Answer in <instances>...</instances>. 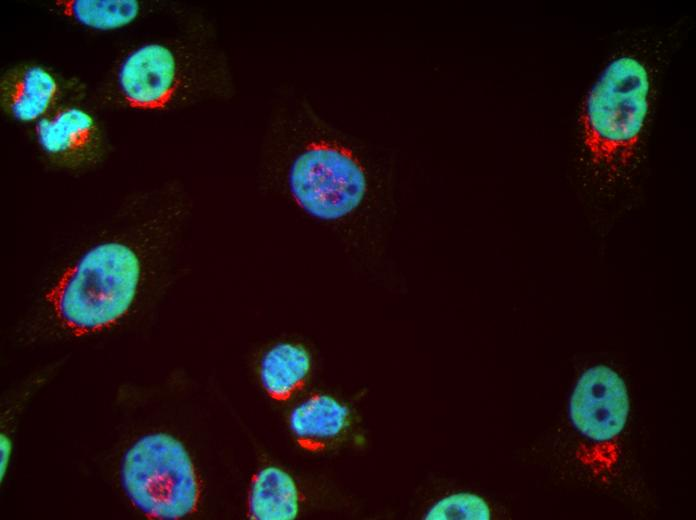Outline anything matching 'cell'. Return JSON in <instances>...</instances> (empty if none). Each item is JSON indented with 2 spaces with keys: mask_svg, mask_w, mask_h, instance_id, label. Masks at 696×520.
Wrapping results in <instances>:
<instances>
[{
  "mask_svg": "<svg viewBox=\"0 0 696 520\" xmlns=\"http://www.w3.org/2000/svg\"><path fill=\"white\" fill-rule=\"evenodd\" d=\"M264 150L290 202L324 223L359 213L371 194L360 143L321 116L303 96L280 94L265 130Z\"/></svg>",
  "mask_w": 696,
  "mask_h": 520,
  "instance_id": "cell-1",
  "label": "cell"
},
{
  "mask_svg": "<svg viewBox=\"0 0 696 520\" xmlns=\"http://www.w3.org/2000/svg\"><path fill=\"white\" fill-rule=\"evenodd\" d=\"M181 200L149 205L127 227L104 232L73 254L45 299L59 324L76 335L111 327L132 308L151 268V243L183 215Z\"/></svg>",
  "mask_w": 696,
  "mask_h": 520,
  "instance_id": "cell-2",
  "label": "cell"
},
{
  "mask_svg": "<svg viewBox=\"0 0 696 520\" xmlns=\"http://www.w3.org/2000/svg\"><path fill=\"white\" fill-rule=\"evenodd\" d=\"M235 82L212 31L193 22L178 35L144 42L125 53L109 81L118 104L171 111L211 99H229Z\"/></svg>",
  "mask_w": 696,
  "mask_h": 520,
  "instance_id": "cell-3",
  "label": "cell"
},
{
  "mask_svg": "<svg viewBox=\"0 0 696 520\" xmlns=\"http://www.w3.org/2000/svg\"><path fill=\"white\" fill-rule=\"evenodd\" d=\"M652 75L648 63L628 52L601 71L584 102L583 154L597 178L615 183L634 166L649 122Z\"/></svg>",
  "mask_w": 696,
  "mask_h": 520,
  "instance_id": "cell-4",
  "label": "cell"
},
{
  "mask_svg": "<svg viewBox=\"0 0 696 520\" xmlns=\"http://www.w3.org/2000/svg\"><path fill=\"white\" fill-rule=\"evenodd\" d=\"M121 483L132 504L148 517L181 519L198 507L201 485L185 446L174 436L153 433L125 453Z\"/></svg>",
  "mask_w": 696,
  "mask_h": 520,
  "instance_id": "cell-5",
  "label": "cell"
},
{
  "mask_svg": "<svg viewBox=\"0 0 696 520\" xmlns=\"http://www.w3.org/2000/svg\"><path fill=\"white\" fill-rule=\"evenodd\" d=\"M629 409V396L623 379L603 364L582 373L569 403L574 427L594 442L615 439L625 427Z\"/></svg>",
  "mask_w": 696,
  "mask_h": 520,
  "instance_id": "cell-6",
  "label": "cell"
},
{
  "mask_svg": "<svg viewBox=\"0 0 696 520\" xmlns=\"http://www.w3.org/2000/svg\"><path fill=\"white\" fill-rule=\"evenodd\" d=\"M36 144L53 166L82 171L96 165L104 155V133L96 117L74 105L56 108L35 123Z\"/></svg>",
  "mask_w": 696,
  "mask_h": 520,
  "instance_id": "cell-7",
  "label": "cell"
},
{
  "mask_svg": "<svg viewBox=\"0 0 696 520\" xmlns=\"http://www.w3.org/2000/svg\"><path fill=\"white\" fill-rule=\"evenodd\" d=\"M62 84L49 68L35 63L15 65L0 80L4 112L19 123H37L56 109Z\"/></svg>",
  "mask_w": 696,
  "mask_h": 520,
  "instance_id": "cell-8",
  "label": "cell"
},
{
  "mask_svg": "<svg viewBox=\"0 0 696 520\" xmlns=\"http://www.w3.org/2000/svg\"><path fill=\"white\" fill-rule=\"evenodd\" d=\"M351 411L329 394H314L295 406L289 415V429L298 446L309 452L323 451L345 434Z\"/></svg>",
  "mask_w": 696,
  "mask_h": 520,
  "instance_id": "cell-9",
  "label": "cell"
},
{
  "mask_svg": "<svg viewBox=\"0 0 696 520\" xmlns=\"http://www.w3.org/2000/svg\"><path fill=\"white\" fill-rule=\"evenodd\" d=\"M311 367V355L304 346L280 342L262 356L259 365L260 382L271 399L285 402L306 385Z\"/></svg>",
  "mask_w": 696,
  "mask_h": 520,
  "instance_id": "cell-10",
  "label": "cell"
},
{
  "mask_svg": "<svg viewBox=\"0 0 696 520\" xmlns=\"http://www.w3.org/2000/svg\"><path fill=\"white\" fill-rule=\"evenodd\" d=\"M301 496L294 478L276 466L260 469L253 476L247 497V514L253 520H293Z\"/></svg>",
  "mask_w": 696,
  "mask_h": 520,
  "instance_id": "cell-11",
  "label": "cell"
},
{
  "mask_svg": "<svg viewBox=\"0 0 696 520\" xmlns=\"http://www.w3.org/2000/svg\"><path fill=\"white\" fill-rule=\"evenodd\" d=\"M52 9L82 27L111 31L135 22L143 13V4L137 0H56Z\"/></svg>",
  "mask_w": 696,
  "mask_h": 520,
  "instance_id": "cell-12",
  "label": "cell"
},
{
  "mask_svg": "<svg viewBox=\"0 0 696 520\" xmlns=\"http://www.w3.org/2000/svg\"><path fill=\"white\" fill-rule=\"evenodd\" d=\"M425 520H489L491 509L478 494L459 491L433 502L425 511Z\"/></svg>",
  "mask_w": 696,
  "mask_h": 520,
  "instance_id": "cell-13",
  "label": "cell"
},
{
  "mask_svg": "<svg viewBox=\"0 0 696 520\" xmlns=\"http://www.w3.org/2000/svg\"><path fill=\"white\" fill-rule=\"evenodd\" d=\"M11 451V444L9 439L2 435L1 437V476L3 477L4 471L7 467L9 456Z\"/></svg>",
  "mask_w": 696,
  "mask_h": 520,
  "instance_id": "cell-14",
  "label": "cell"
}]
</instances>
